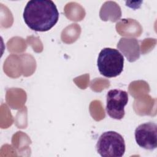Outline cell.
<instances>
[{
  "label": "cell",
  "mask_w": 157,
  "mask_h": 157,
  "mask_svg": "<svg viewBox=\"0 0 157 157\" xmlns=\"http://www.w3.org/2000/svg\"><path fill=\"white\" fill-rule=\"evenodd\" d=\"M26 25L35 31L44 32L52 29L58 22L59 12L51 0L29 1L23 11Z\"/></svg>",
  "instance_id": "6da1fadb"
},
{
  "label": "cell",
  "mask_w": 157,
  "mask_h": 157,
  "mask_svg": "<svg viewBox=\"0 0 157 157\" xmlns=\"http://www.w3.org/2000/svg\"><path fill=\"white\" fill-rule=\"evenodd\" d=\"M117 47L120 50L128 49L124 55L128 58L129 61L133 62L140 56V48L139 42L136 39L121 38L119 41Z\"/></svg>",
  "instance_id": "8992f818"
},
{
  "label": "cell",
  "mask_w": 157,
  "mask_h": 157,
  "mask_svg": "<svg viewBox=\"0 0 157 157\" xmlns=\"http://www.w3.org/2000/svg\"><path fill=\"white\" fill-rule=\"evenodd\" d=\"M106 99L108 115L115 120H121L124 116V107L128 101V93L119 89L110 90L107 93Z\"/></svg>",
  "instance_id": "277c9868"
},
{
  "label": "cell",
  "mask_w": 157,
  "mask_h": 157,
  "mask_svg": "<svg viewBox=\"0 0 157 157\" xmlns=\"http://www.w3.org/2000/svg\"><path fill=\"white\" fill-rule=\"evenodd\" d=\"M124 60L123 55L118 50L104 48L98 55V70L100 74L105 77H115L122 72Z\"/></svg>",
  "instance_id": "7a4b0ae2"
},
{
  "label": "cell",
  "mask_w": 157,
  "mask_h": 157,
  "mask_svg": "<svg viewBox=\"0 0 157 157\" xmlns=\"http://www.w3.org/2000/svg\"><path fill=\"white\" fill-rule=\"evenodd\" d=\"M135 139L139 147L148 150H153L157 147V125L147 122L139 125L134 132Z\"/></svg>",
  "instance_id": "5b68a950"
},
{
  "label": "cell",
  "mask_w": 157,
  "mask_h": 157,
  "mask_svg": "<svg viewBox=\"0 0 157 157\" xmlns=\"http://www.w3.org/2000/svg\"><path fill=\"white\" fill-rule=\"evenodd\" d=\"M125 148L123 136L113 131L103 132L96 144L97 151L102 157H121Z\"/></svg>",
  "instance_id": "3957f363"
}]
</instances>
